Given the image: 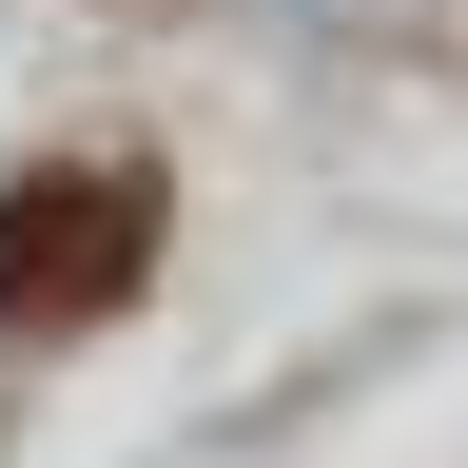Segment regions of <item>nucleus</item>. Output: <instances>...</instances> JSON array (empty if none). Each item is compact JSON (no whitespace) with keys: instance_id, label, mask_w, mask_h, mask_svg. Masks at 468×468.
<instances>
[{"instance_id":"obj_1","label":"nucleus","mask_w":468,"mask_h":468,"mask_svg":"<svg viewBox=\"0 0 468 468\" xmlns=\"http://www.w3.org/2000/svg\"><path fill=\"white\" fill-rule=\"evenodd\" d=\"M156 273V176L137 156H39L0 176V351H79Z\"/></svg>"}]
</instances>
